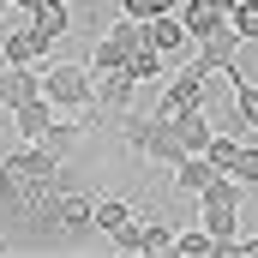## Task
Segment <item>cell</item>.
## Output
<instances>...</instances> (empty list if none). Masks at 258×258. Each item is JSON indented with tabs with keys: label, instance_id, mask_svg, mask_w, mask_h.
Listing matches in <instances>:
<instances>
[{
	"label": "cell",
	"instance_id": "6da1fadb",
	"mask_svg": "<svg viewBox=\"0 0 258 258\" xmlns=\"http://www.w3.org/2000/svg\"><path fill=\"white\" fill-rule=\"evenodd\" d=\"M42 96L54 108H90V66L84 60H54L42 72Z\"/></svg>",
	"mask_w": 258,
	"mask_h": 258
},
{
	"label": "cell",
	"instance_id": "7a4b0ae2",
	"mask_svg": "<svg viewBox=\"0 0 258 258\" xmlns=\"http://www.w3.org/2000/svg\"><path fill=\"white\" fill-rule=\"evenodd\" d=\"M204 96H210V72H198V66L186 60L174 78H168V84H162L156 114H174V108H204Z\"/></svg>",
	"mask_w": 258,
	"mask_h": 258
},
{
	"label": "cell",
	"instance_id": "3957f363",
	"mask_svg": "<svg viewBox=\"0 0 258 258\" xmlns=\"http://www.w3.org/2000/svg\"><path fill=\"white\" fill-rule=\"evenodd\" d=\"M192 66H198V72H228V66H240V36H234V24L204 30V36H198Z\"/></svg>",
	"mask_w": 258,
	"mask_h": 258
},
{
	"label": "cell",
	"instance_id": "277c9868",
	"mask_svg": "<svg viewBox=\"0 0 258 258\" xmlns=\"http://www.w3.org/2000/svg\"><path fill=\"white\" fill-rule=\"evenodd\" d=\"M132 96H138V84H132L126 66H114V72H96V84H90V102L102 108V114H126Z\"/></svg>",
	"mask_w": 258,
	"mask_h": 258
},
{
	"label": "cell",
	"instance_id": "5b68a950",
	"mask_svg": "<svg viewBox=\"0 0 258 258\" xmlns=\"http://www.w3.org/2000/svg\"><path fill=\"white\" fill-rule=\"evenodd\" d=\"M144 42H150L156 54H168V60L192 48V36H186V24H180L174 12H162V18H144Z\"/></svg>",
	"mask_w": 258,
	"mask_h": 258
},
{
	"label": "cell",
	"instance_id": "8992f818",
	"mask_svg": "<svg viewBox=\"0 0 258 258\" xmlns=\"http://www.w3.org/2000/svg\"><path fill=\"white\" fill-rule=\"evenodd\" d=\"M0 162H6V168H12L18 180H54V174L66 168V162H54V156H48V150H42L36 138H30L24 150H12V156H0Z\"/></svg>",
	"mask_w": 258,
	"mask_h": 258
},
{
	"label": "cell",
	"instance_id": "52a82bcc",
	"mask_svg": "<svg viewBox=\"0 0 258 258\" xmlns=\"http://www.w3.org/2000/svg\"><path fill=\"white\" fill-rule=\"evenodd\" d=\"M30 96H42V72H36V66H6V72H0V108L12 114V108L30 102Z\"/></svg>",
	"mask_w": 258,
	"mask_h": 258
},
{
	"label": "cell",
	"instance_id": "ba28073f",
	"mask_svg": "<svg viewBox=\"0 0 258 258\" xmlns=\"http://www.w3.org/2000/svg\"><path fill=\"white\" fill-rule=\"evenodd\" d=\"M30 30L42 36V48L60 42L66 30H72V6H66V0H36V6H30Z\"/></svg>",
	"mask_w": 258,
	"mask_h": 258
},
{
	"label": "cell",
	"instance_id": "9c48e42d",
	"mask_svg": "<svg viewBox=\"0 0 258 258\" xmlns=\"http://www.w3.org/2000/svg\"><path fill=\"white\" fill-rule=\"evenodd\" d=\"M42 54H48V48H42V36H36L30 24H24V30H0V60L6 66H36Z\"/></svg>",
	"mask_w": 258,
	"mask_h": 258
},
{
	"label": "cell",
	"instance_id": "30bf717a",
	"mask_svg": "<svg viewBox=\"0 0 258 258\" xmlns=\"http://www.w3.org/2000/svg\"><path fill=\"white\" fill-rule=\"evenodd\" d=\"M174 18L186 24V36H204V30H216V24H228V6H216V0H180L174 6Z\"/></svg>",
	"mask_w": 258,
	"mask_h": 258
},
{
	"label": "cell",
	"instance_id": "8fae6325",
	"mask_svg": "<svg viewBox=\"0 0 258 258\" xmlns=\"http://www.w3.org/2000/svg\"><path fill=\"white\" fill-rule=\"evenodd\" d=\"M216 174H222V168H210V156H204V150H186V156L174 162V186H180L186 198H198L210 180H216Z\"/></svg>",
	"mask_w": 258,
	"mask_h": 258
},
{
	"label": "cell",
	"instance_id": "7c38bea8",
	"mask_svg": "<svg viewBox=\"0 0 258 258\" xmlns=\"http://www.w3.org/2000/svg\"><path fill=\"white\" fill-rule=\"evenodd\" d=\"M84 132H90V126H84V120H48L36 144H42V150H48L54 162H66V156H72V150L84 144Z\"/></svg>",
	"mask_w": 258,
	"mask_h": 258
},
{
	"label": "cell",
	"instance_id": "4fadbf2b",
	"mask_svg": "<svg viewBox=\"0 0 258 258\" xmlns=\"http://www.w3.org/2000/svg\"><path fill=\"white\" fill-rule=\"evenodd\" d=\"M84 234H96V222H90V198L66 192V204H60V240H84Z\"/></svg>",
	"mask_w": 258,
	"mask_h": 258
},
{
	"label": "cell",
	"instance_id": "5bb4252c",
	"mask_svg": "<svg viewBox=\"0 0 258 258\" xmlns=\"http://www.w3.org/2000/svg\"><path fill=\"white\" fill-rule=\"evenodd\" d=\"M168 120H174V132H180V144H186V150H204V144H210V120H204V108H174V114H168Z\"/></svg>",
	"mask_w": 258,
	"mask_h": 258
},
{
	"label": "cell",
	"instance_id": "9a60e30c",
	"mask_svg": "<svg viewBox=\"0 0 258 258\" xmlns=\"http://www.w3.org/2000/svg\"><path fill=\"white\" fill-rule=\"evenodd\" d=\"M228 78H234V120L258 132V84L240 72V66H228Z\"/></svg>",
	"mask_w": 258,
	"mask_h": 258
},
{
	"label": "cell",
	"instance_id": "2e32d148",
	"mask_svg": "<svg viewBox=\"0 0 258 258\" xmlns=\"http://www.w3.org/2000/svg\"><path fill=\"white\" fill-rule=\"evenodd\" d=\"M12 120H18L24 138H42V126L54 120V102H48V96H30V102H18V108H12Z\"/></svg>",
	"mask_w": 258,
	"mask_h": 258
},
{
	"label": "cell",
	"instance_id": "e0dca14e",
	"mask_svg": "<svg viewBox=\"0 0 258 258\" xmlns=\"http://www.w3.org/2000/svg\"><path fill=\"white\" fill-rule=\"evenodd\" d=\"M162 66H168V54H156L150 42H138L126 54V72H132V84H150V78H162Z\"/></svg>",
	"mask_w": 258,
	"mask_h": 258
},
{
	"label": "cell",
	"instance_id": "ac0fdd59",
	"mask_svg": "<svg viewBox=\"0 0 258 258\" xmlns=\"http://www.w3.org/2000/svg\"><path fill=\"white\" fill-rule=\"evenodd\" d=\"M126 216H132V204H126V198H90V222H96V234L120 228Z\"/></svg>",
	"mask_w": 258,
	"mask_h": 258
},
{
	"label": "cell",
	"instance_id": "d6986e66",
	"mask_svg": "<svg viewBox=\"0 0 258 258\" xmlns=\"http://www.w3.org/2000/svg\"><path fill=\"white\" fill-rule=\"evenodd\" d=\"M228 24H234L240 42H258V0H234L228 6Z\"/></svg>",
	"mask_w": 258,
	"mask_h": 258
},
{
	"label": "cell",
	"instance_id": "ffe728a7",
	"mask_svg": "<svg viewBox=\"0 0 258 258\" xmlns=\"http://www.w3.org/2000/svg\"><path fill=\"white\" fill-rule=\"evenodd\" d=\"M144 228V252H174V228L162 222V216H150V222H138Z\"/></svg>",
	"mask_w": 258,
	"mask_h": 258
},
{
	"label": "cell",
	"instance_id": "44dd1931",
	"mask_svg": "<svg viewBox=\"0 0 258 258\" xmlns=\"http://www.w3.org/2000/svg\"><path fill=\"white\" fill-rule=\"evenodd\" d=\"M228 174L252 192V186H258V144H240V156H234V168H228Z\"/></svg>",
	"mask_w": 258,
	"mask_h": 258
},
{
	"label": "cell",
	"instance_id": "7402d4cb",
	"mask_svg": "<svg viewBox=\"0 0 258 258\" xmlns=\"http://www.w3.org/2000/svg\"><path fill=\"white\" fill-rule=\"evenodd\" d=\"M174 252L180 258H204V252H216V240L204 228H186V234H174Z\"/></svg>",
	"mask_w": 258,
	"mask_h": 258
},
{
	"label": "cell",
	"instance_id": "603a6c76",
	"mask_svg": "<svg viewBox=\"0 0 258 258\" xmlns=\"http://www.w3.org/2000/svg\"><path fill=\"white\" fill-rule=\"evenodd\" d=\"M108 240H114L120 252H144V228H138V216H126L120 228H108Z\"/></svg>",
	"mask_w": 258,
	"mask_h": 258
},
{
	"label": "cell",
	"instance_id": "cb8c5ba5",
	"mask_svg": "<svg viewBox=\"0 0 258 258\" xmlns=\"http://www.w3.org/2000/svg\"><path fill=\"white\" fill-rule=\"evenodd\" d=\"M174 6H180V0H126V18L144 24V18H162V12H174Z\"/></svg>",
	"mask_w": 258,
	"mask_h": 258
},
{
	"label": "cell",
	"instance_id": "d4e9b609",
	"mask_svg": "<svg viewBox=\"0 0 258 258\" xmlns=\"http://www.w3.org/2000/svg\"><path fill=\"white\" fill-rule=\"evenodd\" d=\"M234 258H258V234H234Z\"/></svg>",
	"mask_w": 258,
	"mask_h": 258
},
{
	"label": "cell",
	"instance_id": "484cf974",
	"mask_svg": "<svg viewBox=\"0 0 258 258\" xmlns=\"http://www.w3.org/2000/svg\"><path fill=\"white\" fill-rule=\"evenodd\" d=\"M6 6H24V12H30V6H36V0H6Z\"/></svg>",
	"mask_w": 258,
	"mask_h": 258
},
{
	"label": "cell",
	"instance_id": "4316f807",
	"mask_svg": "<svg viewBox=\"0 0 258 258\" xmlns=\"http://www.w3.org/2000/svg\"><path fill=\"white\" fill-rule=\"evenodd\" d=\"M0 18H6V0H0Z\"/></svg>",
	"mask_w": 258,
	"mask_h": 258
},
{
	"label": "cell",
	"instance_id": "83f0119b",
	"mask_svg": "<svg viewBox=\"0 0 258 258\" xmlns=\"http://www.w3.org/2000/svg\"><path fill=\"white\" fill-rule=\"evenodd\" d=\"M216 6H234V0H216Z\"/></svg>",
	"mask_w": 258,
	"mask_h": 258
}]
</instances>
